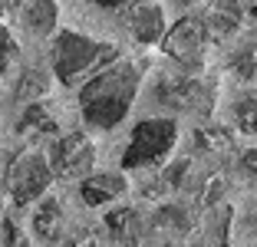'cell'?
Listing matches in <instances>:
<instances>
[{"label":"cell","instance_id":"obj_7","mask_svg":"<svg viewBox=\"0 0 257 247\" xmlns=\"http://www.w3.org/2000/svg\"><path fill=\"white\" fill-rule=\"evenodd\" d=\"M122 191H125V178H119V175H92V178L83 181V201L86 204H106L112 201V198H119Z\"/></svg>","mask_w":257,"mask_h":247},{"label":"cell","instance_id":"obj_17","mask_svg":"<svg viewBox=\"0 0 257 247\" xmlns=\"http://www.w3.org/2000/svg\"><path fill=\"white\" fill-rule=\"evenodd\" d=\"M96 4H102V7H115V4H122V0H96Z\"/></svg>","mask_w":257,"mask_h":247},{"label":"cell","instance_id":"obj_11","mask_svg":"<svg viewBox=\"0 0 257 247\" xmlns=\"http://www.w3.org/2000/svg\"><path fill=\"white\" fill-rule=\"evenodd\" d=\"M152 224L159 227V231H165L168 237H182V234L191 227V214L185 208H178V204H165V208L155 214Z\"/></svg>","mask_w":257,"mask_h":247},{"label":"cell","instance_id":"obj_16","mask_svg":"<svg viewBox=\"0 0 257 247\" xmlns=\"http://www.w3.org/2000/svg\"><path fill=\"white\" fill-rule=\"evenodd\" d=\"M241 172L247 175L250 185H257V149H254V152H247V155L241 158Z\"/></svg>","mask_w":257,"mask_h":247},{"label":"cell","instance_id":"obj_3","mask_svg":"<svg viewBox=\"0 0 257 247\" xmlns=\"http://www.w3.org/2000/svg\"><path fill=\"white\" fill-rule=\"evenodd\" d=\"M178 139V126L172 119H145L136 126L128 149L122 155L125 168H142V165H155L159 158H165V152L172 149V142Z\"/></svg>","mask_w":257,"mask_h":247},{"label":"cell","instance_id":"obj_14","mask_svg":"<svg viewBox=\"0 0 257 247\" xmlns=\"http://www.w3.org/2000/svg\"><path fill=\"white\" fill-rule=\"evenodd\" d=\"M60 217H63V211H60V204L56 201H46L43 208H40V214H37V231H40V237H56V231H60Z\"/></svg>","mask_w":257,"mask_h":247},{"label":"cell","instance_id":"obj_10","mask_svg":"<svg viewBox=\"0 0 257 247\" xmlns=\"http://www.w3.org/2000/svg\"><path fill=\"white\" fill-rule=\"evenodd\" d=\"M241 20V10H237L234 0H214L211 10H208V17H204V23H208V33H227L234 23Z\"/></svg>","mask_w":257,"mask_h":247},{"label":"cell","instance_id":"obj_5","mask_svg":"<svg viewBox=\"0 0 257 247\" xmlns=\"http://www.w3.org/2000/svg\"><path fill=\"white\" fill-rule=\"evenodd\" d=\"M50 178H53V168L46 165V158L30 152V155L17 158V165L10 168V195L17 204H30L46 191Z\"/></svg>","mask_w":257,"mask_h":247},{"label":"cell","instance_id":"obj_2","mask_svg":"<svg viewBox=\"0 0 257 247\" xmlns=\"http://www.w3.org/2000/svg\"><path fill=\"white\" fill-rule=\"evenodd\" d=\"M112 56V46H102L83 33H63L53 46V69L63 82H73V76H79L89 66H99V63H109Z\"/></svg>","mask_w":257,"mask_h":247},{"label":"cell","instance_id":"obj_13","mask_svg":"<svg viewBox=\"0 0 257 247\" xmlns=\"http://www.w3.org/2000/svg\"><path fill=\"white\" fill-rule=\"evenodd\" d=\"M46 73H40V69H27V73L20 76V82H17V96L20 99H40L46 96Z\"/></svg>","mask_w":257,"mask_h":247},{"label":"cell","instance_id":"obj_1","mask_svg":"<svg viewBox=\"0 0 257 247\" xmlns=\"http://www.w3.org/2000/svg\"><path fill=\"white\" fill-rule=\"evenodd\" d=\"M136 86H139L136 66H112L106 73H99L79 96L86 122L96 129H112L115 122H122V115L132 105Z\"/></svg>","mask_w":257,"mask_h":247},{"label":"cell","instance_id":"obj_15","mask_svg":"<svg viewBox=\"0 0 257 247\" xmlns=\"http://www.w3.org/2000/svg\"><path fill=\"white\" fill-rule=\"evenodd\" d=\"M234 115H237V126L244 132H257V92H247V96L237 99Z\"/></svg>","mask_w":257,"mask_h":247},{"label":"cell","instance_id":"obj_4","mask_svg":"<svg viewBox=\"0 0 257 247\" xmlns=\"http://www.w3.org/2000/svg\"><path fill=\"white\" fill-rule=\"evenodd\" d=\"M208 23L201 17H182V20L172 27L165 40V50L172 60H178L182 66H198L204 60V50H208Z\"/></svg>","mask_w":257,"mask_h":247},{"label":"cell","instance_id":"obj_8","mask_svg":"<svg viewBox=\"0 0 257 247\" xmlns=\"http://www.w3.org/2000/svg\"><path fill=\"white\" fill-rule=\"evenodd\" d=\"M128 27H132V33H136L142 43H155V40L162 37V30H165V20H162V10H159V7L142 4V7L132 10V17H128Z\"/></svg>","mask_w":257,"mask_h":247},{"label":"cell","instance_id":"obj_9","mask_svg":"<svg viewBox=\"0 0 257 247\" xmlns=\"http://www.w3.org/2000/svg\"><path fill=\"white\" fill-rule=\"evenodd\" d=\"M106 224L112 227V237H115V240H125V244L145 240V224H142V217H139L132 208H119V211H112Z\"/></svg>","mask_w":257,"mask_h":247},{"label":"cell","instance_id":"obj_6","mask_svg":"<svg viewBox=\"0 0 257 247\" xmlns=\"http://www.w3.org/2000/svg\"><path fill=\"white\" fill-rule=\"evenodd\" d=\"M92 165V149L86 142V135H66L53 149V168L63 175H83Z\"/></svg>","mask_w":257,"mask_h":247},{"label":"cell","instance_id":"obj_12","mask_svg":"<svg viewBox=\"0 0 257 247\" xmlns=\"http://www.w3.org/2000/svg\"><path fill=\"white\" fill-rule=\"evenodd\" d=\"M56 23V4L53 0H37L30 10H27V27L33 33H50Z\"/></svg>","mask_w":257,"mask_h":247}]
</instances>
